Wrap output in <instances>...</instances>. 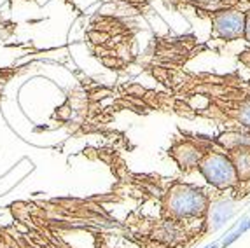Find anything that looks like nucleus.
<instances>
[{"label": "nucleus", "mask_w": 250, "mask_h": 248, "mask_svg": "<svg viewBox=\"0 0 250 248\" xmlns=\"http://www.w3.org/2000/svg\"><path fill=\"white\" fill-rule=\"evenodd\" d=\"M228 152L229 159L233 161L234 170H236L238 180L240 182H249L250 180V147H234Z\"/></svg>", "instance_id": "5"}, {"label": "nucleus", "mask_w": 250, "mask_h": 248, "mask_svg": "<svg viewBox=\"0 0 250 248\" xmlns=\"http://www.w3.org/2000/svg\"><path fill=\"white\" fill-rule=\"evenodd\" d=\"M198 170L210 186L221 190L231 189L240 182L233 161L226 152H205Z\"/></svg>", "instance_id": "2"}, {"label": "nucleus", "mask_w": 250, "mask_h": 248, "mask_svg": "<svg viewBox=\"0 0 250 248\" xmlns=\"http://www.w3.org/2000/svg\"><path fill=\"white\" fill-rule=\"evenodd\" d=\"M210 213H212V222H213L212 229H219L226 220L231 219V215H233V205L229 201H222L219 205H215Z\"/></svg>", "instance_id": "6"}, {"label": "nucleus", "mask_w": 250, "mask_h": 248, "mask_svg": "<svg viewBox=\"0 0 250 248\" xmlns=\"http://www.w3.org/2000/svg\"><path fill=\"white\" fill-rule=\"evenodd\" d=\"M170 154L184 171L198 168L205 156L203 150H201L196 144H192V142H180V144H175L171 147Z\"/></svg>", "instance_id": "4"}, {"label": "nucleus", "mask_w": 250, "mask_h": 248, "mask_svg": "<svg viewBox=\"0 0 250 248\" xmlns=\"http://www.w3.org/2000/svg\"><path fill=\"white\" fill-rule=\"evenodd\" d=\"M247 42H250V13H245V35H243Z\"/></svg>", "instance_id": "7"}, {"label": "nucleus", "mask_w": 250, "mask_h": 248, "mask_svg": "<svg viewBox=\"0 0 250 248\" xmlns=\"http://www.w3.org/2000/svg\"><path fill=\"white\" fill-rule=\"evenodd\" d=\"M245 35V13L242 11H217L212 14V37L221 41H236Z\"/></svg>", "instance_id": "3"}, {"label": "nucleus", "mask_w": 250, "mask_h": 248, "mask_svg": "<svg viewBox=\"0 0 250 248\" xmlns=\"http://www.w3.org/2000/svg\"><path fill=\"white\" fill-rule=\"evenodd\" d=\"M165 211L170 220L177 222L205 217V213L208 211V198L198 187L177 182L168 190L165 199Z\"/></svg>", "instance_id": "1"}]
</instances>
